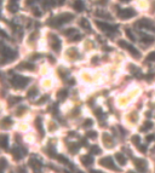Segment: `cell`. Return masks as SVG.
I'll return each instance as SVG.
<instances>
[{
    "mask_svg": "<svg viewBox=\"0 0 155 173\" xmlns=\"http://www.w3.org/2000/svg\"><path fill=\"white\" fill-rule=\"evenodd\" d=\"M73 18H74V15H73V13L64 12V13H61V15L51 18L47 23H49L50 25H52V27H59V25H62V24L73 21Z\"/></svg>",
    "mask_w": 155,
    "mask_h": 173,
    "instance_id": "obj_1",
    "label": "cell"
},
{
    "mask_svg": "<svg viewBox=\"0 0 155 173\" xmlns=\"http://www.w3.org/2000/svg\"><path fill=\"white\" fill-rule=\"evenodd\" d=\"M16 57H17V52L15 50L3 45V48H1V58H3L1 64H6L7 62H12Z\"/></svg>",
    "mask_w": 155,
    "mask_h": 173,
    "instance_id": "obj_2",
    "label": "cell"
},
{
    "mask_svg": "<svg viewBox=\"0 0 155 173\" xmlns=\"http://www.w3.org/2000/svg\"><path fill=\"white\" fill-rule=\"evenodd\" d=\"M30 79L22 76V75H13L11 78V85L13 86L15 89H24L25 86L29 84Z\"/></svg>",
    "mask_w": 155,
    "mask_h": 173,
    "instance_id": "obj_3",
    "label": "cell"
},
{
    "mask_svg": "<svg viewBox=\"0 0 155 173\" xmlns=\"http://www.w3.org/2000/svg\"><path fill=\"white\" fill-rule=\"evenodd\" d=\"M118 45H119L120 47H122L124 50L129 51L133 57H136V58H141V52H139L135 46H132L130 43H127L126 40H119V41H118Z\"/></svg>",
    "mask_w": 155,
    "mask_h": 173,
    "instance_id": "obj_4",
    "label": "cell"
},
{
    "mask_svg": "<svg viewBox=\"0 0 155 173\" xmlns=\"http://www.w3.org/2000/svg\"><path fill=\"white\" fill-rule=\"evenodd\" d=\"M96 25L100 28V29L104 33H107L108 35H112L113 33L118 32V27L116 25H113V24H108V23H104V22H101V21H97L96 19Z\"/></svg>",
    "mask_w": 155,
    "mask_h": 173,
    "instance_id": "obj_5",
    "label": "cell"
},
{
    "mask_svg": "<svg viewBox=\"0 0 155 173\" xmlns=\"http://www.w3.org/2000/svg\"><path fill=\"white\" fill-rule=\"evenodd\" d=\"M135 25L138 27V28H143V29H149V31H151V32H155V25H154V23H153L150 19H148V18H142V19L137 21V22L135 23Z\"/></svg>",
    "mask_w": 155,
    "mask_h": 173,
    "instance_id": "obj_6",
    "label": "cell"
},
{
    "mask_svg": "<svg viewBox=\"0 0 155 173\" xmlns=\"http://www.w3.org/2000/svg\"><path fill=\"white\" fill-rule=\"evenodd\" d=\"M118 15H119V17L122 18V19H129V18L135 17L137 13H136V11H135L133 9L127 7V9H120L119 12H118Z\"/></svg>",
    "mask_w": 155,
    "mask_h": 173,
    "instance_id": "obj_7",
    "label": "cell"
},
{
    "mask_svg": "<svg viewBox=\"0 0 155 173\" xmlns=\"http://www.w3.org/2000/svg\"><path fill=\"white\" fill-rule=\"evenodd\" d=\"M100 163H101L103 167H106V168H109V169H113V171H120V168L115 166V163H114L113 159H112V157H109V156L101 159V160H100Z\"/></svg>",
    "mask_w": 155,
    "mask_h": 173,
    "instance_id": "obj_8",
    "label": "cell"
},
{
    "mask_svg": "<svg viewBox=\"0 0 155 173\" xmlns=\"http://www.w3.org/2000/svg\"><path fill=\"white\" fill-rule=\"evenodd\" d=\"M136 168L141 172V173H145L147 172V161L143 159H135L133 160Z\"/></svg>",
    "mask_w": 155,
    "mask_h": 173,
    "instance_id": "obj_9",
    "label": "cell"
},
{
    "mask_svg": "<svg viewBox=\"0 0 155 173\" xmlns=\"http://www.w3.org/2000/svg\"><path fill=\"white\" fill-rule=\"evenodd\" d=\"M29 166H30V168L34 171V173H40V172H41L43 165H41V162H40L39 160H37V159H30V160H29Z\"/></svg>",
    "mask_w": 155,
    "mask_h": 173,
    "instance_id": "obj_10",
    "label": "cell"
},
{
    "mask_svg": "<svg viewBox=\"0 0 155 173\" xmlns=\"http://www.w3.org/2000/svg\"><path fill=\"white\" fill-rule=\"evenodd\" d=\"M51 47L53 48V51L59 52L61 51V40L58 37H56L55 34H51Z\"/></svg>",
    "mask_w": 155,
    "mask_h": 173,
    "instance_id": "obj_11",
    "label": "cell"
},
{
    "mask_svg": "<svg viewBox=\"0 0 155 173\" xmlns=\"http://www.w3.org/2000/svg\"><path fill=\"white\" fill-rule=\"evenodd\" d=\"M141 40L143 44L145 45H149V44H153L155 41V38L151 37V35H148V34H144V33H141Z\"/></svg>",
    "mask_w": 155,
    "mask_h": 173,
    "instance_id": "obj_12",
    "label": "cell"
},
{
    "mask_svg": "<svg viewBox=\"0 0 155 173\" xmlns=\"http://www.w3.org/2000/svg\"><path fill=\"white\" fill-rule=\"evenodd\" d=\"M73 7H74V10H75V11H78V12L84 11V10H85L84 1H82V0H75L74 4H73Z\"/></svg>",
    "mask_w": 155,
    "mask_h": 173,
    "instance_id": "obj_13",
    "label": "cell"
},
{
    "mask_svg": "<svg viewBox=\"0 0 155 173\" xmlns=\"http://www.w3.org/2000/svg\"><path fill=\"white\" fill-rule=\"evenodd\" d=\"M79 24H80V27L84 28L86 32H88V33L92 32V31H91V25H90V23H88V21H87L86 18H81V19L79 21Z\"/></svg>",
    "mask_w": 155,
    "mask_h": 173,
    "instance_id": "obj_14",
    "label": "cell"
},
{
    "mask_svg": "<svg viewBox=\"0 0 155 173\" xmlns=\"http://www.w3.org/2000/svg\"><path fill=\"white\" fill-rule=\"evenodd\" d=\"M18 69H25V70H34V64H32V63H29V62H22V63H19L18 64V67H17Z\"/></svg>",
    "mask_w": 155,
    "mask_h": 173,
    "instance_id": "obj_15",
    "label": "cell"
},
{
    "mask_svg": "<svg viewBox=\"0 0 155 173\" xmlns=\"http://www.w3.org/2000/svg\"><path fill=\"white\" fill-rule=\"evenodd\" d=\"M63 34H64L66 37H69V38L72 39L73 37H75V35L79 34V33H78V31L75 29V28H68V29L63 31Z\"/></svg>",
    "mask_w": 155,
    "mask_h": 173,
    "instance_id": "obj_16",
    "label": "cell"
},
{
    "mask_svg": "<svg viewBox=\"0 0 155 173\" xmlns=\"http://www.w3.org/2000/svg\"><path fill=\"white\" fill-rule=\"evenodd\" d=\"M81 162L85 166H90V165L94 163V157H92L91 155H85V156L81 157Z\"/></svg>",
    "mask_w": 155,
    "mask_h": 173,
    "instance_id": "obj_17",
    "label": "cell"
},
{
    "mask_svg": "<svg viewBox=\"0 0 155 173\" xmlns=\"http://www.w3.org/2000/svg\"><path fill=\"white\" fill-rule=\"evenodd\" d=\"M12 155H13V157H15L16 160H21V159L23 157V153H22V150H21L18 147H15V148L12 149Z\"/></svg>",
    "mask_w": 155,
    "mask_h": 173,
    "instance_id": "obj_18",
    "label": "cell"
},
{
    "mask_svg": "<svg viewBox=\"0 0 155 173\" xmlns=\"http://www.w3.org/2000/svg\"><path fill=\"white\" fill-rule=\"evenodd\" d=\"M115 157H116V161L119 162V165H121V166L126 165V157L124 156L121 153H116V154H115Z\"/></svg>",
    "mask_w": 155,
    "mask_h": 173,
    "instance_id": "obj_19",
    "label": "cell"
},
{
    "mask_svg": "<svg viewBox=\"0 0 155 173\" xmlns=\"http://www.w3.org/2000/svg\"><path fill=\"white\" fill-rule=\"evenodd\" d=\"M95 15H96L97 17H103V18H109V19H112V15H110L109 12H106V11L97 10V11L95 12Z\"/></svg>",
    "mask_w": 155,
    "mask_h": 173,
    "instance_id": "obj_20",
    "label": "cell"
},
{
    "mask_svg": "<svg viewBox=\"0 0 155 173\" xmlns=\"http://www.w3.org/2000/svg\"><path fill=\"white\" fill-rule=\"evenodd\" d=\"M35 125H37V128L40 131V134H41V137H43V136H44V130H43V125H41V118H37Z\"/></svg>",
    "mask_w": 155,
    "mask_h": 173,
    "instance_id": "obj_21",
    "label": "cell"
},
{
    "mask_svg": "<svg viewBox=\"0 0 155 173\" xmlns=\"http://www.w3.org/2000/svg\"><path fill=\"white\" fill-rule=\"evenodd\" d=\"M7 145H9V138L7 136H1V147L3 149H7Z\"/></svg>",
    "mask_w": 155,
    "mask_h": 173,
    "instance_id": "obj_22",
    "label": "cell"
},
{
    "mask_svg": "<svg viewBox=\"0 0 155 173\" xmlns=\"http://www.w3.org/2000/svg\"><path fill=\"white\" fill-rule=\"evenodd\" d=\"M67 90H61V91H58L57 92V97L61 99V101H64L66 99V97H67Z\"/></svg>",
    "mask_w": 155,
    "mask_h": 173,
    "instance_id": "obj_23",
    "label": "cell"
},
{
    "mask_svg": "<svg viewBox=\"0 0 155 173\" xmlns=\"http://www.w3.org/2000/svg\"><path fill=\"white\" fill-rule=\"evenodd\" d=\"M125 34H126V37H127L131 41H136V37H135V34L132 33L131 29H125Z\"/></svg>",
    "mask_w": 155,
    "mask_h": 173,
    "instance_id": "obj_24",
    "label": "cell"
},
{
    "mask_svg": "<svg viewBox=\"0 0 155 173\" xmlns=\"http://www.w3.org/2000/svg\"><path fill=\"white\" fill-rule=\"evenodd\" d=\"M68 148H69V150H70L72 153H76V151L79 150V144L72 143V144H69V145H68Z\"/></svg>",
    "mask_w": 155,
    "mask_h": 173,
    "instance_id": "obj_25",
    "label": "cell"
},
{
    "mask_svg": "<svg viewBox=\"0 0 155 173\" xmlns=\"http://www.w3.org/2000/svg\"><path fill=\"white\" fill-rule=\"evenodd\" d=\"M43 5H44V7H49V6H53V5H56L55 4V0H43Z\"/></svg>",
    "mask_w": 155,
    "mask_h": 173,
    "instance_id": "obj_26",
    "label": "cell"
},
{
    "mask_svg": "<svg viewBox=\"0 0 155 173\" xmlns=\"http://www.w3.org/2000/svg\"><path fill=\"white\" fill-rule=\"evenodd\" d=\"M11 124H12V120H11L10 118H5V119L3 120V127H4V128H7Z\"/></svg>",
    "mask_w": 155,
    "mask_h": 173,
    "instance_id": "obj_27",
    "label": "cell"
},
{
    "mask_svg": "<svg viewBox=\"0 0 155 173\" xmlns=\"http://www.w3.org/2000/svg\"><path fill=\"white\" fill-rule=\"evenodd\" d=\"M153 127V124L150 122V121H147V122H144V125H143V127L141 128V131H148V130H150Z\"/></svg>",
    "mask_w": 155,
    "mask_h": 173,
    "instance_id": "obj_28",
    "label": "cell"
},
{
    "mask_svg": "<svg viewBox=\"0 0 155 173\" xmlns=\"http://www.w3.org/2000/svg\"><path fill=\"white\" fill-rule=\"evenodd\" d=\"M91 154H94V155L101 154V149H100V147H97V145H92V147H91Z\"/></svg>",
    "mask_w": 155,
    "mask_h": 173,
    "instance_id": "obj_29",
    "label": "cell"
},
{
    "mask_svg": "<svg viewBox=\"0 0 155 173\" xmlns=\"http://www.w3.org/2000/svg\"><path fill=\"white\" fill-rule=\"evenodd\" d=\"M37 93H38L37 89H35V87H33V89H30V90L28 91L27 96H28V97H30V98H32V97H35V96H37Z\"/></svg>",
    "mask_w": 155,
    "mask_h": 173,
    "instance_id": "obj_30",
    "label": "cell"
},
{
    "mask_svg": "<svg viewBox=\"0 0 155 173\" xmlns=\"http://www.w3.org/2000/svg\"><path fill=\"white\" fill-rule=\"evenodd\" d=\"M9 10H10L11 12H16V11L18 10V5H17V3H10V5H9Z\"/></svg>",
    "mask_w": 155,
    "mask_h": 173,
    "instance_id": "obj_31",
    "label": "cell"
},
{
    "mask_svg": "<svg viewBox=\"0 0 155 173\" xmlns=\"http://www.w3.org/2000/svg\"><path fill=\"white\" fill-rule=\"evenodd\" d=\"M57 160H58V161H61V162H63V163H66V165H69V166L72 167V163H70V162H69V161H68L66 157L62 156V155H58V156H57Z\"/></svg>",
    "mask_w": 155,
    "mask_h": 173,
    "instance_id": "obj_32",
    "label": "cell"
},
{
    "mask_svg": "<svg viewBox=\"0 0 155 173\" xmlns=\"http://www.w3.org/2000/svg\"><path fill=\"white\" fill-rule=\"evenodd\" d=\"M147 61H148V62H155V51L150 52V53L147 56Z\"/></svg>",
    "mask_w": 155,
    "mask_h": 173,
    "instance_id": "obj_33",
    "label": "cell"
},
{
    "mask_svg": "<svg viewBox=\"0 0 155 173\" xmlns=\"http://www.w3.org/2000/svg\"><path fill=\"white\" fill-rule=\"evenodd\" d=\"M131 140H132V143L135 144V145L137 147L138 145V144L141 143V138H139V136H133L132 138H131Z\"/></svg>",
    "mask_w": 155,
    "mask_h": 173,
    "instance_id": "obj_34",
    "label": "cell"
},
{
    "mask_svg": "<svg viewBox=\"0 0 155 173\" xmlns=\"http://www.w3.org/2000/svg\"><path fill=\"white\" fill-rule=\"evenodd\" d=\"M86 136H87L88 138H91V139H95V138L97 137V132H95V131H88Z\"/></svg>",
    "mask_w": 155,
    "mask_h": 173,
    "instance_id": "obj_35",
    "label": "cell"
},
{
    "mask_svg": "<svg viewBox=\"0 0 155 173\" xmlns=\"http://www.w3.org/2000/svg\"><path fill=\"white\" fill-rule=\"evenodd\" d=\"M17 102H21V98H19V97H10V99H9V103H10V104H15V103H17Z\"/></svg>",
    "mask_w": 155,
    "mask_h": 173,
    "instance_id": "obj_36",
    "label": "cell"
},
{
    "mask_svg": "<svg viewBox=\"0 0 155 173\" xmlns=\"http://www.w3.org/2000/svg\"><path fill=\"white\" fill-rule=\"evenodd\" d=\"M137 148H138V150L141 151V153H145L147 151V147L145 145H143V144H138V145H137Z\"/></svg>",
    "mask_w": 155,
    "mask_h": 173,
    "instance_id": "obj_37",
    "label": "cell"
},
{
    "mask_svg": "<svg viewBox=\"0 0 155 173\" xmlns=\"http://www.w3.org/2000/svg\"><path fill=\"white\" fill-rule=\"evenodd\" d=\"M66 3V0H55V4L58 5V6H62V5H64Z\"/></svg>",
    "mask_w": 155,
    "mask_h": 173,
    "instance_id": "obj_38",
    "label": "cell"
},
{
    "mask_svg": "<svg viewBox=\"0 0 155 173\" xmlns=\"http://www.w3.org/2000/svg\"><path fill=\"white\" fill-rule=\"evenodd\" d=\"M38 1V0H25V4L27 5H29V6H32L33 4H35Z\"/></svg>",
    "mask_w": 155,
    "mask_h": 173,
    "instance_id": "obj_39",
    "label": "cell"
},
{
    "mask_svg": "<svg viewBox=\"0 0 155 173\" xmlns=\"http://www.w3.org/2000/svg\"><path fill=\"white\" fill-rule=\"evenodd\" d=\"M80 39H81V35H80V34H76V35H75V37H73L70 40H72V41H79Z\"/></svg>",
    "mask_w": 155,
    "mask_h": 173,
    "instance_id": "obj_40",
    "label": "cell"
},
{
    "mask_svg": "<svg viewBox=\"0 0 155 173\" xmlns=\"http://www.w3.org/2000/svg\"><path fill=\"white\" fill-rule=\"evenodd\" d=\"M91 125H92V120H91V119H88V120H86V121L84 122V126H85V127H90Z\"/></svg>",
    "mask_w": 155,
    "mask_h": 173,
    "instance_id": "obj_41",
    "label": "cell"
},
{
    "mask_svg": "<svg viewBox=\"0 0 155 173\" xmlns=\"http://www.w3.org/2000/svg\"><path fill=\"white\" fill-rule=\"evenodd\" d=\"M155 139V136L154 134H149L148 137H147V142H151V140H154Z\"/></svg>",
    "mask_w": 155,
    "mask_h": 173,
    "instance_id": "obj_42",
    "label": "cell"
},
{
    "mask_svg": "<svg viewBox=\"0 0 155 173\" xmlns=\"http://www.w3.org/2000/svg\"><path fill=\"white\" fill-rule=\"evenodd\" d=\"M97 4L98 5H106V4H108V0H98Z\"/></svg>",
    "mask_w": 155,
    "mask_h": 173,
    "instance_id": "obj_43",
    "label": "cell"
},
{
    "mask_svg": "<svg viewBox=\"0 0 155 173\" xmlns=\"http://www.w3.org/2000/svg\"><path fill=\"white\" fill-rule=\"evenodd\" d=\"M33 12H34V15H35L37 17H40V16H41V11H38V9H34Z\"/></svg>",
    "mask_w": 155,
    "mask_h": 173,
    "instance_id": "obj_44",
    "label": "cell"
},
{
    "mask_svg": "<svg viewBox=\"0 0 155 173\" xmlns=\"http://www.w3.org/2000/svg\"><path fill=\"white\" fill-rule=\"evenodd\" d=\"M1 163H3V169L6 167V161H5V159H1Z\"/></svg>",
    "mask_w": 155,
    "mask_h": 173,
    "instance_id": "obj_45",
    "label": "cell"
},
{
    "mask_svg": "<svg viewBox=\"0 0 155 173\" xmlns=\"http://www.w3.org/2000/svg\"><path fill=\"white\" fill-rule=\"evenodd\" d=\"M90 173H103V172L97 171V169H91V171H90Z\"/></svg>",
    "mask_w": 155,
    "mask_h": 173,
    "instance_id": "obj_46",
    "label": "cell"
},
{
    "mask_svg": "<svg viewBox=\"0 0 155 173\" xmlns=\"http://www.w3.org/2000/svg\"><path fill=\"white\" fill-rule=\"evenodd\" d=\"M18 173H27V172H25L23 168H19V169H18Z\"/></svg>",
    "mask_w": 155,
    "mask_h": 173,
    "instance_id": "obj_47",
    "label": "cell"
},
{
    "mask_svg": "<svg viewBox=\"0 0 155 173\" xmlns=\"http://www.w3.org/2000/svg\"><path fill=\"white\" fill-rule=\"evenodd\" d=\"M121 3H127V1H130V0H120Z\"/></svg>",
    "mask_w": 155,
    "mask_h": 173,
    "instance_id": "obj_48",
    "label": "cell"
},
{
    "mask_svg": "<svg viewBox=\"0 0 155 173\" xmlns=\"http://www.w3.org/2000/svg\"><path fill=\"white\" fill-rule=\"evenodd\" d=\"M11 3H17V0H11Z\"/></svg>",
    "mask_w": 155,
    "mask_h": 173,
    "instance_id": "obj_49",
    "label": "cell"
},
{
    "mask_svg": "<svg viewBox=\"0 0 155 173\" xmlns=\"http://www.w3.org/2000/svg\"><path fill=\"white\" fill-rule=\"evenodd\" d=\"M127 173H136V172H133V171H129Z\"/></svg>",
    "mask_w": 155,
    "mask_h": 173,
    "instance_id": "obj_50",
    "label": "cell"
},
{
    "mask_svg": "<svg viewBox=\"0 0 155 173\" xmlns=\"http://www.w3.org/2000/svg\"><path fill=\"white\" fill-rule=\"evenodd\" d=\"M154 153H155V148H154Z\"/></svg>",
    "mask_w": 155,
    "mask_h": 173,
    "instance_id": "obj_51",
    "label": "cell"
}]
</instances>
